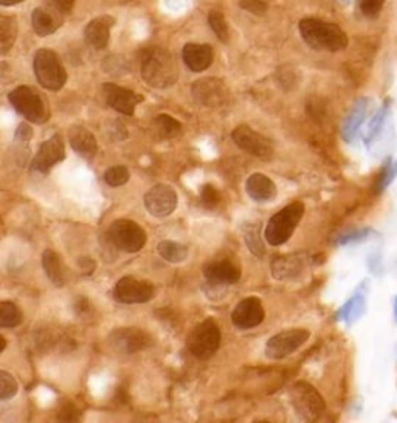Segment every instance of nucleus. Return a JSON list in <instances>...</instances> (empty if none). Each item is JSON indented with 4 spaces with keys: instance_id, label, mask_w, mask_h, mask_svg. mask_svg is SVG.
Wrapping results in <instances>:
<instances>
[{
    "instance_id": "nucleus-28",
    "label": "nucleus",
    "mask_w": 397,
    "mask_h": 423,
    "mask_svg": "<svg viewBox=\"0 0 397 423\" xmlns=\"http://www.w3.org/2000/svg\"><path fill=\"white\" fill-rule=\"evenodd\" d=\"M154 133L160 140H171L182 132V124L175 118L162 114L154 118Z\"/></svg>"
},
{
    "instance_id": "nucleus-24",
    "label": "nucleus",
    "mask_w": 397,
    "mask_h": 423,
    "mask_svg": "<svg viewBox=\"0 0 397 423\" xmlns=\"http://www.w3.org/2000/svg\"><path fill=\"white\" fill-rule=\"evenodd\" d=\"M246 189L250 199L259 203H266V202H272L276 197V185L273 180H270L267 175L255 172L251 174L247 182H246Z\"/></svg>"
},
{
    "instance_id": "nucleus-16",
    "label": "nucleus",
    "mask_w": 397,
    "mask_h": 423,
    "mask_svg": "<svg viewBox=\"0 0 397 423\" xmlns=\"http://www.w3.org/2000/svg\"><path fill=\"white\" fill-rule=\"evenodd\" d=\"M103 95L109 107L128 116L134 115L135 107L143 101V97L138 95V93L116 86V84L112 82L103 84Z\"/></svg>"
},
{
    "instance_id": "nucleus-4",
    "label": "nucleus",
    "mask_w": 397,
    "mask_h": 423,
    "mask_svg": "<svg viewBox=\"0 0 397 423\" xmlns=\"http://www.w3.org/2000/svg\"><path fill=\"white\" fill-rule=\"evenodd\" d=\"M304 216V205L301 202H293L281 211H278L275 216L270 217L266 226V239L270 245H283L292 238L293 231L297 230L298 224Z\"/></svg>"
},
{
    "instance_id": "nucleus-26",
    "label": "nucleus",
    "mask_w": 397,
    "mask_h": 423,
    "mask_svg": "<svg viewBox=\"0 0 397 423\" xmlns=\"http://www.w3.org/2000/svg\"><path fill=\"white\" fill-rule=\"evenodd\" d=\"M42 265H44L47 278L52 281L56 287L65 285V275L61 264V258L58 256V253L53 250H45L42 255Z\"/></svg>"
},
{
    "instance_id": "nucleus-30",
    "label": "nucleus",
    "mask_w": 397,
    "mask_h": 423,
    "mask_svg": "<svg viewBox=\"0 0 397 423\" xmlns=\"http://www.w3.org/2000/svg\"><path fill=\"white\" fill-rule=\"evenodd\" d=\"M242 233H244V241H246L249 250L255 255L256 258H261L266 255V247L263 238H261V231L259 226L255 224H246L242 226Z\"/></svg>"
},
{
    "instance_id": "nucleus-15",
    "label": "nucleus",
    "mask_w": 397,
    "mask_h": 423,
    "mask_svg": "<svg viewBox=\"0 0 397 423\" xmlns=\"http://www.w3.org/2000/svg\"><path fill=\"white\" fill-rule=\"evenodd\" d=\"M65 158L64 140L61 135H53L39 146L38 154L31 162V169L39 174H47L50 169Z\"/></svg>"
},
{
    "instance_id": "nucleus-3",
    "label": "nucleus",
    "mask_w": 397,
    "mask_h": 423,
    "mask_svg": "<svg viewBox=\"0 0 397 423\" xmlns=\"http://www.w3.org/2000/svg\"><path fill=\"white\" fill-rule=\"evenodd\" d=\"M14 111L25 120L35 124H44L50 118V106L45 97L31 86H19L8 95Z\"/></svg>"
},
{
    "instance_id": "nucleus-34",
    "label": "nucleus",
    "mask_w": 397,
    "mask_h": 423,
    "mask_svg": "<svg viewBox=\"0 0 397 423\" xmlns=\"http://www.w3.org/2000/svg\"><path fill=\"white\" fill-rule=\"evenodd\" d=\"M18 382L6 370H0V399L8 400L18 394Z\"/></svg>"
},
{
    "instance_id": "nucleus-31",
    "label": "nucleus",
    "mask_w": 397,
    "mask_h": 423,
    "mask_svg": "<svg viewBox=\"0 0 397 423\" xmlns=\"http://www.w3.org/2000/svg\"><path fill=\"white\" fill-rule=\"evenodd\" d=\"M22 323V312L13 302H0V326L16 327Z\"/></svg>"
},
{
    "instance_id": "nucleus-36",
    "label": "nucleus",
    "mask_w": 397,
    "mask_h": 423,
    "mask_svg": "<svg viewBox=\"0 0 397 423\" xmlns=\"http://www.w3.org/2000/svg\"><path fill=\"white\" fill-rule=\"evenodd\" d=\"M221 202V194L216 189L214 185H205L200 191V203L208 209H213Z\"/></svg>"
},
{
    "instance_id": "nucleus-10",
    "label": "nucleus",
    "mask_w": 397,
    "mask_h": 423,
    "mask_svg": "<svg viewBox=\"0 0 397 423\" xmlns=\"http://www.w3.org/2000/svg\"><path fill=\"white\" fill-rule=\"evenodd\" d=\"M310 332L306 329H290L273 335L266 344V355L270 360H283L297 352L309 340Z\"/></svg>"
},
{
    "instance_id": "nucleus-8",
    "label": "nucleus",
    "mask_w": 397,
    "mask_h": 423,
    "mask_svg": "<svg viewBox=\"0 0 397 423\" xmlns=\"http://www.w3.org/2000/svg\"><path fill=\"white\" fill-rule=\"evenodd\" d=\"M106 238L109 239L116 250H121L126 253H137L146 243V233L143 228L129 219H118L106 233Z\"/></svg>"
},
{
    "instance_id": "nucleus-27",
    "label": "nucleus",
    "mask_w": 397,
    "mask_h": 423,
    "mask_svg": "<svg viewBox=\"0 0 397 423\" xmlns=\"http://www.w3.org/2000/svg\"><path fill=\"white\" fill-rule=\"evenodd\" d=\"M19 25L13 16H2L0 18V53L6 55L13 48L18 39Z\"/></svg>"
},
{
    "instance_id": "nucleus-13",
    "label": "nucleus",
    "mask_w": 397,
    "mask_h": 423,
    "mask_svg": "<svg viewBox=\"0 0 397 423\" xmlns=\"http://www.w3.org/2000/svg\"><path fill=\"white\" fill-rule=\"evenodd\" d=\"M177 203H179V197L170 185L158 183L145 194V208L154 217L171 216L177 208Z\"/></svg>"
},
{
    "instance_id": "nucleus-9",
    "label": "nucleus",
    "mask_w": 397,
    "mask_h": 423,
    "mask_svg": "<svg viewBox=\"0 0 397 423\" xmlns=\"http://www.w3.org/2000/svg\"><path fill=\"white\" fill-rule=\"evenodd\" d=\"M192 98L207 109H222L230 101V89L219 78H202L192 84Z\"/></svg>"
},
{
    "instance_id": "nucleus-39",
    "label": "nucleus",
    "mask_w": 397,
    "mask_h": 423,
    "mask_svg": "<svg viewBox=\"0 0 397 423\" xmlns=\"http://www.w3.org/2000/svg\"><path fill=\"white\" fill-rule=\"evenodd\" d=\"M385 115H386V106L382 109V111H380V112L376 115L374 120L371 121L369 129H368V137H366V141H368V143H369L371 140H373V138H376L377 135H379V131H380V128H382V123H384V120H385Z\"/></svg>"
},
{
    "instance_id": "nucleus-12",
    "label": "nucleus",
    "mask_w": 397,
    "mask_h": 423,
    "mask_svg": "<svg viewBox=\"0 0 397 423\" xmlns=\"http://www.w3.org/2000/svg\"><path fill=\"white\" fill-rule=\"evenodd\" d=\"M232 138L242 150H246L261 160L268 162L273 157V146L270 140L256 131H253L247 124H241L239 128H236L232 133Z\"/></svg>"
},
{
    "instance_id": "nucleus-6",
    "label": "nucleus",
    "mask_w": 397,
    "mask_h": 423,
    "mask_svg": "<svg viewBox=\"0 0 397 423\" xmlns=\"http://www.w3.org/2000/svg\"><path fill=\"white\" fill-rule=\"evenodd\" d=\"M188 351L196 358L208 360L217 352L221 346V329L214 319H205L192 329L187 340Z\"/></svg>"
},
{
    "instance_id": "nucleus-18",
    "label": "nucleus",
    "mask_w": 397,
    "mask_h": 423,
    "mask_svg": "<svg viewBox=\"0 0 397 423\" xmlns=\"http://www.w3.org/2000/svg\"><path fill=\"white\" fill-rule=\"evenodd\" d=\"M207 281L213 285L236 284L241 279V268L230 258H219L208 260L204 265Z\"/></svg>"
},
{
    "instance_id": "nucleus-33",
    "label": "nucleus",
    "mask_w": 397,
    "mask_h": 423,
    "mask_svg": "<svg viewBox=\"0 0 397 423\" xmlns=\"http://www.w3.org/2000/svg\"><path fill=\"white\" fill-rule=\"evenodd\" d=\"M131 179V174H129V169L126 166H114V167H109L106 174H104V180L109 186H112V188H118V186H123L129 182Z\"/></svg>"
},
{
    "instance_id": "nucleus-7",
    "label": "nucleus",
    "mask_w": 397,
    "mask_h": 423,
    "mask_svg": "<svg viewBox=\"0 0 397 423\" xmlns=\"http://www.w3.org/2000/svg\"><path fill=\"white\" fill-rule=\"evenodd\" d=\"M290 402L298 416L306 422L318 420L326 410L322 394L308 382H297L290 388Z\"/></svg>"
},
{
    "instance_id": "nucleus-11",
    "label": "nucleus",
    "mask_w": 397,
    "mask_h": 423,
    "mask_svg": "<svg viewBox=\"0 0 397 423\" xmlns=\"http://www.w3.org/2000/svg\"><path fill=\"white\" fill-rule=\"evenodd\" d=\"M112 349L120 353H135L145 351L154 344V338L146 331L138 327H120L109 336Z\"/></svg>"
},
{
    "instance_id": "nucleus-14",
    "label": "nucleus",
    "mask_w": 397,
    "mask_h": 423,
    "mask_svg": "<svg viewBox=\"0 0 397 423\" xmlns=\"http://www.w3.org/2000/svg\"><path fill=\"white\" fill-rule=\"evenodd\" d=\"M114 296L123 304H143L154 300L156 287L151 282L126 276L116 282Z\"/></svg>"
},
{
    "instance_id": "nucleus-21",
    "label": "nucleus",
    "mask_w": 397,
    "mask_h": 423,
    "mask_svg": "<svg viewBox=\"0 0 397 423\" xmlns=\"http://www.w3.org/2000/svg\"><path fill=\"white\" fill-rule=\"evenodd\" d=\"M182 56L183 62L194 73L205 72L214 61L213 47L208 44H194V42H190V44L183 47Z\"/></svg>"
},
{
    "instance_id": "nucleus-22",
    "label": "nucleus",
    "mask_w": 397,
    "mask_h": 423,
    "mask_svg": "<svg viewBox=\"0 0 397 423\" xmlns=\"http://www.w3.org/2000/svg\"><path fill=\"white\" fill-rule=\"evenodd\" d=\"M69 141L72 149L84 160L90 162V160L95 158L98 152V145L94 133L89 129L82 128V126H72L69 129Z\"/></svg>"
},
{
    "instance_id": "nucleus-32",
    "label": "nucleus",
    "mask_w": 397,
    "mask_h": 423,
    "mask_svg": "<svg viewBox=\"0 0 397 423\" xmlns=\"http://www.w3.org/2000/svg\"><path fill=\"white\" fill-rule=\"evenodd\" d=\"M208 23L211 30L214 31V35L219 38V40L224 42V44H228V40H230V28H228L225 16L221 11H216V10L210 11Z\"/></svg>"
},
{
    "instance_id": "nucleus-45",
    "label": "nucleus",
    "mask_w": 397,
    "mask_h": 423,
    "mask_svg": "<svg viewBox=\"0 0 397 423\" xmlns=\"http://www.w3.org/2000/svg\"><path fill=\"white\" fill-rule=\"evenodd\" d=\"M0 341H2V348H0V352H4V351H5V348H6V341H5V338H4V336L0 338Z\"/></svg>"
},
{
    "instance_id": "nucleus-19",
    "label": "nucleus",
    "mask_w": 397,
    "mask_h": 423,
    "mask_svg": "<svg viewBox=\"0 0 397 423\" xmlns=\"http://www.w3.org/2000/svg\"><path fill=\"white\" fill-rule=\"evenodd\" d=\"M64 23V14L52 5H44L36 8L31 14V25L33 30L38 36H50L58 31V28Z\"/></svg>"
},
{
    "instance_id": "nucleus-41",
    "label": "nucleus",
    "mask_w": 397,
    "mask_h": 423,
    "mask_svg": "<svg viewBox=\"0 0 397 423\" xmlns=\"http://www.w3.org/2000/svg\"><path fill=\"white\" fill-rule=\"evenodd\" d=\"M31 138H33V128L27 123H22L18 128V131H16V140L28 143Z\"/></svg>"
},
{
    "instance_id": "nucleus-37",
    "label": "nucleus",
    "mask_w": 397,
    "mask_h": 423,
    "mask_svg": "<svg viewBox=\"0 0 397 423\" xmlns=\"http://www.w3.org/2000/svg\"><path fill=\"white\" fill-rule=\"evenodd\" d=\"M385 0H361L360 2V10L366 16V18H377L382 11Z\"/></svg>"
},
{
    "instance_id": "nucleus-44",
    "label": "nucleus",
    "mask_w": 397,
    "mask_h": 423,
    "mask_svg": "<svg viewBox=\"0 0 397 423\" xmlns=\"http://www.w3.org/2000/svg\"><path fill=\"white\" fill-rule=\"evenodd\" d=\"M23 0H0V5L2 6H14V5H19Z\"/></svg>"
},
{
    "instance_id": "nucleus-2",
    "label": "nucleus",
    "mask_w": 397,
    "mask_h": 423,
    "mask_svg": "<svg viewBox=\"0 0 397 423\" xmlns=\"http://www.w3.org/2000/svg\"><path fill=\"white\" fill-rule=\"evenodd\" d=\"M300 35L306 44L320 52H342L349 44L346 33L340 25L325 22L315 18H304L300 21Z\"/></svg>"
},
{
    "instance_id": "nucleus-35",
    "label": "nucleus",
    "mask_w": 397,
    "mask_h": 423,
    "mask_svg": "<svg viewBox=\"0 0 397 423\" xmlns=\"http://www.w3.org/2000/svg\"><path fill=\"white\" fill-rule=\"evenodd\" d=\"M363 310H365V301H363L361 296H356V298H352L348 304H346L342 315L344 319L356 321L361 317Z\"/></svg>"
},
{
    "instance_id": "nucleus-29",
    "label": "nucleus",
    "mask_w": 397,
    "mask_h": 423,
    "mask_svg": "<svg viewBox=\"0 0 397 423\" xmlns=\"http://www.w3.org/2000/svg\"><path fill=\"white\" fill-rule=\"evenodd\" d=\"M158 255L171 264H180L188 258V248L179 242L162 241L157 245Z\"/></svg>"
},
{
    "instance_id": "nucleus-20",
    "label": "nucleus",
    "mask_w": 397,
    "mask_h": 423,
    "mask_svg": "<svg viewBox=\"0 0 397 423\" xmlns=\"http://www.w3.org/2000/svg\"><path fill=\"white\" fill-rule=\"evenodd\" d=\"M115 23V19L111 16H99V18L92 19L86 28H84V39L87 44L95 50H104L109 45L111 39V27Z\"/></svg>"
},
{
    "instance_id": "nucleus-38",
    "label": "nucleus",
    "mask_w": 397,
    "mask_h": 423,
    "mask_svg": "<svg viewBox=\"0 0 397 423\" xmlns=\"http://www.w3.org/2000/svg\"><path fill=\"white\" fill-rule=\"evenodd\" d=\"M239 6L242 8V10H246L251 14H256V16H264L268 10V6L264 0H241Z\"/></svg>"
},
{
    "instance_id": "nucleus-46",
    "label": "nucleus",
    "mask_w": 397,
    "mask_h": 423,
    "mask_svg": "<svg viewBox=\"0 0 397 423\" xmlns=\"http://www.w3.org/2000/svg\"><path fill=\"white\" fill-rule=\"evenodd\" d=\"M394 313H396V321H397V301H396V306H394Z\"/></svg>"
},
{
    "instance_id": "nucleus-1",
    "label": "nucleus",
    "mask_w": 397,
    "mask_h": 423,
    "mask_svg": "<svg viewBox=\"0 0 397 423\" xmlns=\"http://www.w3.org/2000/svg\"><path fill=\"white\" fill-rule=\"evenodd\" d=\"M141 78L154 89H170L179 79L175 57L162 47H148L140 56Z\"/></svg>"
},
{
    "instance_id": "nucleus-25",
    "label": "nucleus",
    "mask_w": 397,
    "mask_h": 423,
    "mask_svg": "<svg viewBox=\"0 0 397 423\" xmlns=\"http://www.w3.org/2000/svg\"><path fill=\"white\" fill-rule=\"evenodd\" d=\"M366 111H368V99L365 98L359 99L343 124V137L346 141H351L352 138H356L360 126L366 116Z\"/></svg>"
},
{
    "instance_id": "nucleus-42",
    "label": "nucleus",
    "mask_w": 397,
    "mask_h": 423,
    "mask_svg": "<svg viewBox=\"0 0 397 423\" xmlns=\"http://www.w3.org/2000/svg\"><path fill=\"white\" fill-rule=\"evenodd\" d=\"M52 4L58 8L62 14H69L72 13L73 6H75V0H52Z\"/></svg>"
},
{
    "instance_id": "nucleus-40",
    "label": "nucleus",
    "mask_w": 397,
    "mask_h": 423,
    "mask_svg": "<svg viewBox=\"0 0 397 423\" xmlns=\"http://www.w3.org/2000/svg\"><path fill=\"white\" fill-rule=\"evenodd\" d=\"M397 175V163L396 165H393V163H390L388 165L385 169H384V172H382V179H380V183H379V191H384L388 185H390L393 180H394V177Z\"/></svg>"
},
{
    "instance_id": "nucleus-23",
    "label": "nucleus",
    "mask_w": 397,
    "mask_h": 423,
    "mask_svg": "<svg viewBox=\"0 0 397 423\" xmlns=\"http://www.w3.org/2000/svg\"><path fill=\"white\" fill-rule=\"evenodd\" d=\"M306 256L304 255H287L278 256L272 262V276L278 281H289V279L297 278L304 267H306Z\"/></svg>"
},
{
    "instance_id": "nucleus-43",
    "label": "nucleus",
    "mask_w": 397,
    "mask_h": 423,
    "mask_svg": "<svg viewBox=\"0 0 397 423\" xmlns=\"http://www.w3.org/2000/svg\"><path fill=\"white\" fill-rule=\"evenodd\" d=\"M78 264H80V267H81V270H82V273H84V275H92V273H94V270H95V262H94V259H90V258H81Z\"/></svg>"
},
{
    "instance_id": "nucleus-5",
    "label": "nucleus",
    "mask_w": 397,
    "mask_h": 423,
    "mask_svg": "<svg viewBox=\"0 0 397 423\" xmlns=\"http://www.w3.org/2000/svg\"><path fill=\"white\" fill-rule=\"evenodd\" d=\"M33 69H35L38 82L44 89L59 92L65 86L67 72L53 50H38L33 59Z\"/></svg>"
},
{
    "instance_id": "nucleus-17",
    "label": "nucleus",
    "mask_w": 397,
    "mask_h": 423,
    "mask_svg": "<svg viewBox=\"0 0 397 423\" xmlns=\"http://www.w3.org/2000/svg\"><path fill=\"white\" fill-rule=\"evenodd\" d=\"M264 317L266 312L261 300L256 298V296H249V298L242 300L238 306L233 309L232 321L238 329L247 331V329H253L263 323Z\"/></svg>"
}]
</instances>
